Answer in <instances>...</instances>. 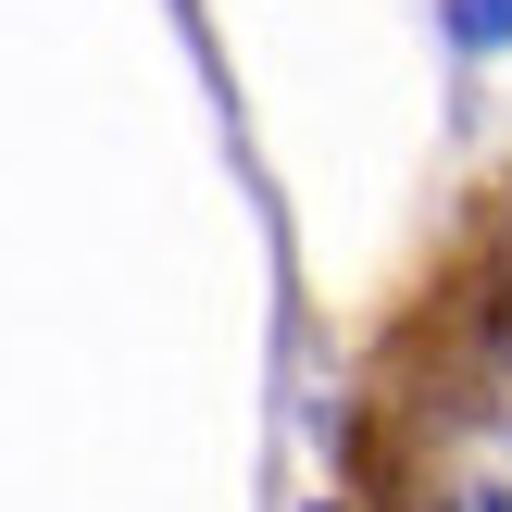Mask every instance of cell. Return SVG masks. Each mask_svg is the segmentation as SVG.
Segmentation results:
<instances>
[{
    "instance_id": "obj_1",
    "label": "cell",
    "mask_w": 512,
    "mask_h": 512,
    "mask_svg": "<svg viewBox=\"0 0 512 512\" xmlns=\"http://www.w3.org/2000/svg\"><path fill=\"white\" fill-rule=\"evenodd\" d=\"M463 38H512V0H463Z\"/></svg>"
}]
</instances>
